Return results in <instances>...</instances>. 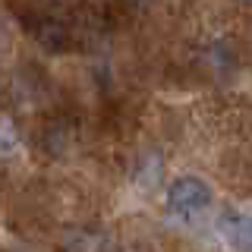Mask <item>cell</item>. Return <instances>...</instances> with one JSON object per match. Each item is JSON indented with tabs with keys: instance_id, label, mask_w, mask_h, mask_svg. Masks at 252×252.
Masks as SVG:
<instances>
[{
	"instance_id": "obj_1",
	"label": "cell",
	"mask_w": 252,
	"mask_h": 252,
	"mask_svg": "<svg viewBox=\"0 0 252 252\" xmlns=\"http://www.w3.org/2000/svg\"><path fill=\"white\" fill-rule=\"evenodd\" d=\"M19 16L26 19V29L32 32V38H35L44 51L66 54L69 47H73V29H69V22H63L60 16L41 13V10H32V13H22L19 10Z\"/></svg>"
},
{
	"instance_id": "obj_2",
	"label": "cell",
	"mask_w": 252,
	"mask_h": 252,
	"mask_svg": "<svg viewBox=\"0 0 252 252\" xmlns=\"http://www.w3.org/2000/svg\"><path fill=\"white\" fill-rule=\"evenodd\" d=\"M208 202H211V189L199 177H180L167 189V205L177 215H195V211L208 208Z\"/></svg>"
},
{
	"instance_id": "obj_3",
	"label": "cell",
	"mask_w": 252,
	"mask_h": 252,
	"mask_svg": "<svg viewBox=\"0 0 252 252\" xmlns=\"http://www.w3.org/2000/svg\"><path fill=\"white\" fill-rule=\"evenodd\" d=\"M230 243L240 252H252V215H233L230 218Z\"/></svg>"
}]
</instances>
